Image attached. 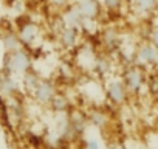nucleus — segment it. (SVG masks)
I'll use <instances>...</instances> for the list:
<instances>
[{
    "label": "nucleus",
    "mask_w": 158,
    "mask_h": 149,
    "mask_svg": "<svg viewBox=\"0 0 158 149\" xmlns=\"http://www.w3.org/2000/svg\"><path fill=\"white\" fill-rule=\"evenodd\" d=\"M40 79H42V76H40V74H39L34 68L30 70V71H27L23 76H20V86H22V90H23L27 95L31 96V93H33V92L36 90V87L39 86Z\"/></svg>",
    "instance_id": "nucleus-18"
},
{
    "label": "nucleus",
    "mask_w": 158,
    "mask_h": 149,
    "mask_svg": "<svg viewBox=\"0 0 158 149\" xmlns=\"http://www.w3.org/2000/svg\"><path fill=\"white\" fill-rule=\"evenodd\" d=\"M132 8L138 16L147 17L158 11V0H132Z\"/></svg>",
    "instance_id": "nucleus-17"
},
{
    "label": "nucleus",
    "mask_w": 158,
    "mask_h": 149,
    "mask_svg": "<svg viewBox=\"0 0 158 149\" xmlns=\"http://www.w3.org/2000/svg\"><path fill=\"white\" fill-rule=\"evenodd\" d=\"M20 90H22L20 79L11 73L0 70V96L10 101L13 98H17Z\"/></svg>",
    "instance_id": "nucleus-8"
},
{
    "label": "nucleus",
    "mask_w": 158,
    "mask_h": 149,
    "mask_svg": "<svg viewBox=\"0 0 158 149\" xmlns=\"http://www.w3.org/2000/svg\"><path fill=\"white\" fill-rule=\"evenodd\" d=\"M133 62L144 68H158V48L149 40H141L135 47Z\"/></svg>",
    "instance_id": "nucleus-4"
},
{
    "label": "nucleus",
    "mask_w": 158,
    "mask_h": 149,
    "mask_svg": "<svg viewBox=\"0 0 158 149\" xmlns=\"http://www.w3.org/2000/svg\"><path fill=\"white\" fill-rule=\"evenodd\" d=\"M73 5L87 22H96L104 11L99 0H73Z\"/></svg>",
    "instance_id": "nucleus-9"
},
{
    "label": "nucleus",
    "mask_w": 158,
    "mask_h": 149,
    "mask_svg": "<svg viewBox=\"0 0 158 149\" xmlns=\"http://www.w3.org/2000/svg\"><path fill=\"white\" fill-rule=\"evenodd\" d=\"M119 79L123 81L124 87L127 89L130 96H139L146 89V79H147V71L144 67L133 62H129L123 67Z\"/></svg>",
    "instance_id": "nucleus-2"
},
{
    "label": "nucleus",
    "mask_w": 158,
    "mask_h": 149,
    "mask_svg": "<svg viewBox=\"0 0 158 149\" xmlns=\"http://www.w3.org/2000/svg\"><path fill=\"white\" fill-rule=\"evenodd\" d=\"M31 2H40V0H31Z\"/></svg>",
    "instance_id": "nucleus-25"
},
{
    "label": "nucleus",
    "mask_w": 158,
    "mask_h": 149,
    "mask_svg": "<svg viewBox=\"0 0 158 149\" xmlns=\"http://www.w3.org/2000/svg\"><path fill=\"white\" fill-rule=\"evenodd\" d=\"M34 68L33 54L28 48H19L13 53H3L2 59V71L11 73L14 76H23L30 70Z\"/></svg>",
    "instance_id": "nucleus-1"
},
{
    "label": "nucleus",
    "mask_w": 158,
    "mask_h": 149,
    "mask_svg": "<svg viewBox=\"0 0 158 149\" xmlns=\"http://www.w3.org/2000/svg\"><path fill=\"white\" fill-rule=\"evenodd\" d=\"M81 30L77 28H73V27H64L57 34H56V39H57V44L60 45L62 50H67V51H71L74 48H77L79 42H81Z\"/></svg>",
    "instance_id": "nucleus-11"
},
{
    "label": "nucleus",
    "mask_w": 158,
    "mask_h": 149,
    "mask_svg": "<svg viewBox=\"0 0 158 149\" xmlns=\"http://www.w3.org/2000/svg\"><path fill=\"white\" fill-rule=\"evenodd\" d=\"M50 112H53L54 115H64V113H70L71 112V101L67 96V93L64 92H56V95L53 96V100L48 104Z\"/></svg>",
    "instance_id": "nucleus-16"
},
{
    "label": "nucleus",
    "mask_w": 158,
    "mask_h": 149,
    "mask_svg": "<svg viewBox=\"0 0 158 149\" xmlns=\"http://www.w3.org/2000/svg\"><path fill=\"white\" fill-rule=\"evenodd\" d=\"M82 146H84V149H102L101 140L96 138V137H87V138H84Z\"/></svg>",
    "instance_id": "nucleus-21"
},
{
    "label": "nucleus",
    "mask_w": 158,
    "mask_h": 149,
    "mask_svg": "<svg viewBox=\"0 0 158 149\" xmlns=\"http://www.w3.org/2000/svg\"><path fill=\"white\" fill-rule=\"evenodd\" d=\"M85 113H87V121H89L90 127H93L95 130H99V132H104L106 129H109L110 117H109L107 110H104L102 107H92Z\"/></svg>",
    "instance_id": "nucleus-14"
},
{
    "label": "nucleus",
    "mask_w": 158,
    "mask_h": 149,
    "mask_svg": "<svg viewBox=\"0 0 158 149\" xmlns=\"http://www.w3.org/2000/svg\"><path fill=\"white\" fill-rule=\"evenodd\" d=\"M101 2V6L104 11H109V13H119L123 8H124V3L126 0H99Z\"/></svg>",
    "instance_id": "nucleus-20"
},
{
    "label": "nucleus",
    "mask_w": 158,
    "mask_h": 149,
    "mask_svg": "<svg viewBox=\"0 0 158 149\" xmlns=\"http://www.w3.org/2000/svg\"><path fill=\"white\" fill-rule=\"evenodd\" d=\"M109 149H123V147H121V144H112Z\"/></svg>",
    "instance_id": "nucleus-24"
},
{
    "label": "nucleus",
    "mask_w": 158,
    "mask_h": 149,
    "mask_svg": "<svg viewBox=\"0 0 158 149\" xmlns=\"http://www.w3.org/2000/svg\"><path fill=\"white\" fill-rule=\"evenodd\" d=\"M68 121H70V129H71L74 140L82 138L85 135L87 129L90 127L89 121H87V113H84L81 110H73L71 109V112L68 113Z\"/></svg>",
    "instance_id": "nucleus-12"
},
{
    "label": "nucleus",
    "mask_w": 158,
    "mask_h": 149,
    "mask_svg": "<svg viewBox=\"0 0 158 149\" xmlns=\"http://www.w3.org/2000/svg\"><path fill=\"white\" fill-rule=\"evenodd\" d=\"M146 92L155 103H158V76L156 74H147Z\"/></svg>",
    "instance_id": "nucleus-19"
},
{
    "label": "nucleus",
    "mask_w": 158,
    "mask_h": 149,
    "mask_svg": "<svg viewBox=\"0 0 158 149\" xmlns=\"http://www.w3.org/2000/svg\"><path fill=\"white\" fill-rule=\"evenodd\" d=\"M146 40H149L153 47L158 48V25H153V27L149 28L147 36H146Z\"/></svg>",
    "instance_id": "nucleus-23"
},
{
    "label": "nucleus",
    "mask_w": 158,
    "mask_h": 149,
    "mask_svg": "<svg viewBox=\"0 0 158 149\" xmlns=\"http://www.w3.org/2000/svg\"><path fill=\"white\" fill-rule=\"evenodd\" d=\"M16 31L19 34V39L22 42L23 48H33L36 47V44L39 42L40 36H42V28L37 22H34L33 19H20L17 22Z\"/></svg>",
    "instance_id": "nucleus-3"
},
{
    "label": "nucleus",
    "mask_w": 158,
    "mask_h": 149,
    "mask_svg": "<svg viewBox=\"0 0 158 149\" xmlns=\"http://www.w3.org/2000/svg\"><path fill=\"white\" fill-rule=\"evenodd\" d=\"M62 22L65 27H73V28H77V30H81V31H87L89 30V25L95 23V22H87L81 14H79V11L74 8V5H68L65 10H62L59 13Z\"/></svg>",
    "instance_id": "nucleus-10"
},
{
    "label": "nucleus",
    "mask_w": 158,
    "mask_h": 149,
    "mask_svg": "<svg viewBox=\"0 0 158 149\" xmlns=\"http://www.w3.org/2000/svg\"><path fill=\"white\" fill-rule=\"evenodd\" d=\"M90 68H92V73H93L95 78L106 83L107 79H110L113 76V73H115V61H113L112 54L96 53L93 61H92Z\"/></svg>",
    "instance_id": "nucleus-6"
},
{
    "label": "nucleus",
    "mask_w": 158,
    "mask_h": 149,
    "mask_svg": "<svg viewBox=\"0 0 158 149\" xmlns=\"http://www.w3.org/2000/svg\"><path fill=\"white\" fill-rule=\"evenodd\" d=\"M101 44L106 50L107 54H116L119 53L121 50V45H123V39H121V34L118 30L115 28H106L102 33H101Z\"/></svg>",
    "instance_id": "nucleus-13"
},
{
    "label": "nucleus",
    "mask_w": 158,
    "mask_h": 149,
    "mask_svg": "<svg viewBox=\"0 0 158 149\" xmlns=\"http://www.w3.org/2000/svg\"><path fill=\"white\" fill-rule=\"evenodd\" d=\"M56 92H57L56 83L53 79H50V78H42L39 86L36 87V90L31 93V98H33V101L36 104L48 107V104L53 100V96L56 95Z\"/></svg>",
    "instance_id": "nucleus-7"
},
{
    "label": "nucleus",
    "mask_w": 158,
    "mask_h": 149,
    "mask_svg": "<svg viewBox=\"0 0 158 149\" xmlns=\"http://www.w3.org/2000/svg\"><path fill=\"white\" fill-rule=\"evenodd\" d=\"M0 44H2V48L5 53H13V51L22 48L19 34H17L16 28H11V27H5L0 30Z\"/></svg>",
    "instance_id": "nucleus-15"
},
{
    "label": "nucleus",
    "mask_w": 158,
    "mask_h": 149,
    "mask_svg": "<svg viewBox=\"0 0 158 149\" xmlns=\"http://www.w3.org/2000/svg\"><path fill=\"white\" fill-rule=\"evenodd\" d=\"M102 90H104L106 100L112 106H118V107L119 106H124L129 101V98H130V95H129L127 89L124 87L123 81L119 78H115V76H112L110 79H107L104 83Z\"/></svg>",
    "instance_id": "nucleus-5"
},
{
    "label": "nucleus",
    "mask_w": 158,
    "mask_h": 149,
    "mask_svg": "<svg viewBox=\"0 0 158 149\" xmlns=\"http://www.w3.org/2000/svg\"><path fill=\"white\" fill-rule=\"evenodd\" d=\"M47 2H48V5L53 10H56L57 13H60L62 10H65L68 5L73 3V0H47Z\"/></svg>",
    "instance_id": "nucleus-22"
}]
</instances>
